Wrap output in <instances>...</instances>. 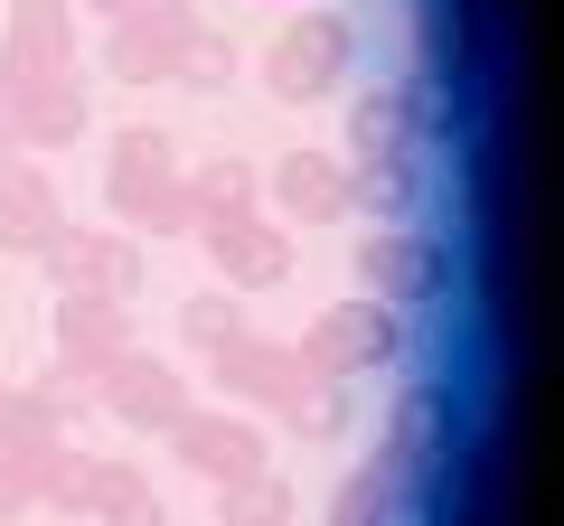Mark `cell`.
<instances>
[{
  "label": "cell",
  "instance_id": "obj_1",
  "mask_svg": "<svg viewBox=\"0 0 564 526\" xmlns=\"http://www.w3.org/2000/svg\"><path fill=\"white\" fill-rule=\"evenodd\" d=\"M104 207L122 235H188V161L161 122H132L104 151Z\"/></svg>",
  "mask_w": 564,
  "mask_h": 526
},
{
  "label": "cell",
  "instance_id": "obj_2",
  "mask_svg": "<svg viewBox=\"0 0 564 526\" xmlns=\"http://www.w3.org/2000/svg\"><path fill=\"white\" fill-rule=\"evenodd\" d=\"M254 76H263L273 103H329V95H348V76H358V20H339V10H292V20L263 39Z\"/></svg>",
  "mask_w": 564,
  "mask_h": 526
},
{
  "label": "cell",
  "instance_id": "obj_3",
  "mask_svg": "<svg viewBox=\"0 0 564 526\" xmlns=\"http://www.w3.org/2000/svg\"><path fill=\"white\" fill-rule=\"evenodd\" d=\"M292 358L311 366V376H377V366H395L404 358V310H386V302H367V292H348V302H329L321 320L292 339Z\"/></svg>",
  "mask_w": 564,
  "mask_h": 526
},
{
  "label": "cell",
  "instance_id": "obj_4",
  "mask_svg": "<svg viewBox=\"0 0 564 526\" xmlns=\"http://www.w3.org/2000/svg\"><path fill=\"white\" fill-rule=\"evenodd\" d=\"M207 39V10L198 0H151V10H132V20H113L95 39V57H104V76L113 85H180V66H188V47Z\"/></svg>",
  "mask_w": 564,
  "mask_h": 526
},
{
  "label": "cell",
  "instance_id": "obj_5",
  "mask_svg": "<svg viewBox=\"0 0 564 526\" xmlns=\"http://www.w3.org/2000/svg\"><path fill=\"white\" fill-rule=\"evenodd\" d=\"M39 263H47V283H57V292L122 302V310L141 302V273H151V263H141V235H122V226H76V217L57 226V244H47Z\"/></svg>",
  "mask_w": 564,
  "mask_h": 526
},
{
  "label": "cell",
  "instance_id": "obj_6",
  "mask_svg": "<svg viewBox=\"0 0 564 526\" xmlns=\"http://www.w3.org/2000/svg\"><path fill=\"white\" fill-rule=\"evenodd\" d=\"M85 414H104V424H122V432H170V424L188 414V376H180L170 358L122 348V358L85 385Z\"/></svg>",
  "mask_w": 564,
  "mask_h": 526
},
{
  "label": "cell",
  "instance_id": "obj_7",
  "mask_svg": "<svg viewBox=\"0 0 564 526\" xmlns=\"http://www.w3.org/2000/svg\"><path fill=\"white\" fill-rule=\"evenodd\" d=\"M122 348H132V310H122V302L57 292V310H47V376H57V385H76V395H85Z\"/></svg>",
  "mask_w": 564,
  "mask_h": 526
},
{
  "label": "cell",
  "instance_id": "obj_8",
  "mask_svg": "<svg viewBox=\"0 0 564 526\" xmlns=\"http://www.w3.org/2000/svg\"><path fill=\"white\" fill-rule=\"evenodd\" d=\"M161 442L180 451V470H188V480H207V489L273 470V442H263V424H254V414H198V405H188L180 424L161 432Z\"/></svg>",
  "mask_w": 564,
  "mask_h": 526
},
{
  "label": "cell",
  "instance_id": "obj_9",
  "mask_svg": "<svg viewBox=\"0 0 564 526\" xmlns=\"http://www.w3.org/2000/svg\"><path fill=\"white\" fill-rule=\"evenodd\" d=\"M85 132H95V85L76 76H20V95H10V151H29V161H47V151H76Z\"/></svg>",
  "mask_w": 564,
  "mask_h": 526
},
{
  "label": "cell",
  "instance_id": "obj_10",
  "mask_svg": "<svg viewBox=\"0 0 564 526\" xmlns=\"http://www.w3.org/2000/svg\"><path fill=\"white\" fill-rule=\"evenodd\" d=\"M443 283H452V263H443L433 235H414V226H377V235H358V292H367V302L404 310V302H433Z\"/></svg>",
  "mask_w": 564,
  "mask_h": 526
},
{
  "label": "cell",
  "instance_id": "obj_11",
  "mask_svg": "<svg viewBox=\"0 0 564 526\" xmlns=\"http://www.w3.org/2000/svg\"><path fill=\"white\" fill-rule=\"evenodd\" d=\"M207 385L236 395V405H254V414H292V405H302V385H311V366L292 358V339H254V329H245L236 348L207 358Z\"/></svg>",
  "mask_w": 564,
  "mask_h": 526
},
{
  "label": "cell",
  "instance_id": "obj_12",
  "mask_svg": "<svg viewBox=\"0 0 564 526\" xmlns=\"http://www.w3.org/2000/svg\"><path fill=\"white\" fill-rule=\"evenodd\" d=\"M263 217L282 226H339L348 217V161L339 151H282L263 169Z\"/></svg>",
  "mask_w": 564,
  "mask_h": 526
},
{
  "label": "cell",
  "instance_id": "obj_13",
  "mask_svg": "<svg viewBox=\"0 0 564 526\" xmlns=\"http://www.w3.org/2000/svg\"><path fill=\"white\" fill-rule=\"evenodd\" d=\"M0 57L20 66V76H76V57H85V10H76V0H10Z\"/></svg>",
  "mask_w": 564,
  "mask_h": 526
},
{
  "label": "cell",
  "instance_id": "obj_14",
  "mask_svg": "<svg viewBox=\"0 0 564 526\" xmlns=\"http://www.w3.org/2000/svg\"><path fill=\"white\" fill-rule=\"evenodd\" d=\"M57 226H66V198H57V169L47 161H10L0 169V254H20V263H39L47 244H57Z\"/></svg>",
  "mask_w": 564,
  "mask_h": 526
},
{
  "label": "cell",
  "instance_id": "obj_15",
  "mask_svg": "<svg viewBox=\"0 0 564 526\" xmlns=\"http://www.w3.org/2000/svg\"><path fill=\"white\" fill-rule=\"evenodd\" d=\"M207 263H217L226 292H273L292 283V235H282V217H236V226H198Z\"/></svg>",
  "mask_w": 564,
  "mask_h": 526
},
{
  "label": "cell",
  "instance_id": "obj_16",
  "mask_svg": "<svg viewBox=\"0 0 564 526\" xmlns=\"http://www.w3.org/2000/svg\"><path fill=\"white\" fill-rule=\"evenodd\" d=\"M76 498H85V526H170V507H161V489H151L141 461H95L85 451Z\"/></svg>",
  "mask_w": 564,
  "mask_h": 526
},
{
  "label": "cell",
  "instance_id": "obj_17",
  "mask_svg": "<svg viewBox=\"0 0 564 526\" xmlns=\"http://www.w3.org/2000/svg\"><path fill=\"white\" fill-rule=\"evenodd\" d=\"M348 169H367V161H414V95L404 85H367L358 103H348V151H339Z\"/></svg>",
  "mask_w": 564,
  "mask_h": 526
},
{
  "label": "cell",
  "instance_id": "obj_18",
  "mask_svg": "<svg viewBox=\"0 0 564 526\" xmlns=\"http://www.w3.org/2000/svg\"><path fill=\"white\" fill-rule=\"evenodd\" d=\"M236 217H263V161L217 151L207 169H188V235L198 226H236Z\"/></svg>",
  "mask_w": 564,
  "mask_h": 526
},
{
  "label": "cell",
  "instance_id": "obj_19",
  "mask_svg": "<svg viewBox=\"0 0 564 526\" xmlns=\"http://www.w3.org/2000/svg\"><path fill=\"white\" fill-rule=\"evenodd\" d=\"M76 414H85V395H76V385H57V376L10 385V395H0V442H10V451L66 442V424H76Z\"/></svg>",
  "mask_w": 564,
  "mask_h": 526
},
{
  "label": "cell",
  "instance_id": "obj_20",
  "mask_svg": "<svg viewBox=\"0 0 564 526\" xmlns=\"http://www.w3.org/2000/svg\"><path fill=\"white\" fill-rule=\"evenodd\" d=\"M245 329H254V320H245V302H236V292H188V302H180V339L198 348V358L236 348Z\"/></svg>",
  "mask_w": 564,
  "mask_h": 526
},
{
  "label": "cell",
  "instance_id": "obj_21",
  "mask_svg": "<svg viewBox=\"0 0 564 526\" xmlns=\"http://www.w3.org/2000/svg\"><path fill=\"white\" fill-rule=\"evenodd\" d=\"M348 405H358V385H348V376H311L302 405L282 414V424L302 432V442H348Z\"/></svg>",
  "mask_w": 564,
  "mask_h": 526
},
{
  "label": "cell",
  "instance_id": "obj_22",
  "mask_svg": "<svg viewBox=\"0 0 564 526\" xmlns=\"http://www.w3.org/2000/svg\"><path fill=\"white\" fill-rule=\"evenodd\" d=\"M414 161H367V169H348V207H367V217H386V226H404V207H414Z\"/></svg>",
  "mask_w": 564,
  "mask_h": 526
},
{
  "label": "cell",
  "instance_id": "obj_23",
  "mask_svg": "<svg viewBox=\"0 0 564 526\" xmlns=\"http://www.w3.org/2000/svg\"><path fill=\"white\" fill-rule=\"evenodd\" d=\"M217 526H292V489H282L273 470L226 480V489H217Z\"/></svg>",
  "mask_w": 564,
  "mask_h": 526
},
{
  "label": "cell",
  "instance_id": "obj_24",
  "mask_svg": "<svg viewBox=\"0 0 564 526\" xmlns=\"http://www.w3.org/2000/svg\"><path fill=\"white\" fill-rule=\"evenodd\" d=\"M386 507H395V480H386V470L367 461V470H348V480L329 489L321 526H386Z\"/></svg>",
  "mask_w": 564,
  "mask_h": 526
},
{
  "label": "cell",
  "instance_id": "obj_25",
  "mask_svg": "<svg viewBox=\"0 0 564 526\" xmlns=\"http://www.w3.org/2000/svg\"><path fill=\"white\" fill-rule=\"evenodd\" d=\"M29 507H39V451H10V442H0V517L20 526Z\"/></svg>",
  "mask_w": 564,
  "mask_h": 526
},
{
  "label": "cell",
  "instance_id": "obj_26",
  "mask_svg": "<svg viewBox=\"0 0 564 526\" xmlns=\"http://www.w3.org/2000/svg\"><path fill=\"white\" fill-rule=\"evenodd\" d=\"M180 85H198V95H217V85H236V47L207 29L198 47H188V66H180Z\"/></svg>",
  "mask_w": 564,
  "mask_h": 526
},
{
  "label": "cell",
  "instance_id": "obj_27",
  "mask_svg": "<svg viewBox=\"0 0 564 526\" xmlns=\"http://www.w3.org/2000/svg\"><path fill=\"white\" fill-rule=\"evenodd\" d=\"M76 10H95V20L113 29V20H132V10H151V0H76Z\"/></svg>",
  "mask_w": 564,
  "mask_h": 526
},
{
  "label": "cell",
  "instance_id": "obj_28",
  "mask_svg": "<svg viewBox=\"0 0 564 526\" xmlns=\"http://www.w3.org/2000/svg\"><path fill=\"white\" fill-rule=\"evenodd\" d=\"M10 95H20V66L0 57V132H10Z\"/></svg>",
  "mask_w": 564,
  "mask_h": 526
},
{
  "label": "cell",
  "instance_id": "obj_29",
  "mask_svg": "<svg viewBox=\"0 0 564 526\" xmlns=\"http://www.w3.org/2000/svg\"><path fill=\"white\" fill-rule=\"evenodd\" d=\"M10 161H20V151H10V132H0V169H10Z\"/></svg>",
  "mask_w": 564,
  "mask_h": 526
},
{
  "label": "cell",
  "instance_id": "obj_30",
  "mask_svg": "<svg viewBox=\"0 0 564 526\" xmlns=\"http://www.w3.org/2000/svg\"><path fill=\"white\" fill-rule=\"evenodd\" d=\"M0 395H10V376H0Z\"/></svg>",
  "mask_w": 564,
  "mask_h": 526
},
{
  "label": "cell",
  "instance_id": "obj_31",
  "mask_svg": "<svg viewBox=\"0 0 564 526\" xmlns=\"http://www.w3.org/2000/svg\"><path fill=\"white\" fill-rule=\"evenodd\" d=\"M0 526H10V517H0Z\"/></svg>",
  "mask_w": 564,
  "mask_h": 526
}]
</instances>
